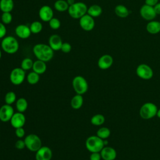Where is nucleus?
Masks as SVG:
<instances>
[{
  "mask_svg": "<svg viewBox=\"0 0 160 160\" xmlns=\"http://www.w3.org/2000/svg\"><path fill=\"white\" fill-rule=\"evenodd\" d=\"M7 33L6 27L4 24L2 22H0V39L4 38Z\"/></svg>",
  "mask_w": 160,
  "mask_h": 160,
  "instance_id": "e433bc0d",
  "label": "nucleus"
},
{
  "mask_svg": "<svg viewBox=\"0 0 160 160\" xmlns=\"http://www.w3.org/2000/svg\"><path fill=\"white\" fill-rule=\"evenodd\" d=\"M12 16L11 12H2L1 15V22L4 24H9L12 22Z\"/></svg>",
  "mask_w": 160,
  "mask_h": 160,
  "instance_id": "72a5a7b5",
  "label": "nucleus"
},
{
  "mask_svg": "<svg viewBox=\"0 0 160 160\" xmlns=\"http://www.w3.org/2000/svg\"><path fill=\"white\" fill-rule=\"evenodd\" d=\"M30 30L31 31V33L33 34H38L41 32L42 30V24L40 21H35L32 22L30 24Z\"/></svg>",
  "mask_w": 160,
  "mask_h": 160,
  "instance_id": "c756f323",
  "label": "nucleus"
},
{
  "mask_svg": "<svg viewBox=\"0 0 160 160\" xmlns=\"http://www.w3.org/2000/svg\"><path fill=\"white\" fill-rule=\"evenodd\" d=\"M139 13L141 16L144 20H146L148 21L153 20L157 15L154 11V7L148 6L146 4L141 7L139 9Z\"/></svg>",
  "mask_w": 160,
  "mask_h": 160,
  "instance_id": "9b49d317",
  "label": "nucleus"
},
{
  "mask_svg": "<svg viewBox=\"0 0 160 160\" xmlns=\"http://www.w3.org/2000/svg\"><path fill=\"white\" fill-rule=\"evenodd\" d=\"M62 43V39L58 34H52L49 38V45L54 51L61 50Z\"/></svg>",
  "mask_w": 160,
  "mask_h": 160,
  "instance_id": "6ab92c4d",
  "label": "nucleus"
},
{
  "mask_svg": "<svg viewBox=\"0 0 160 160\" xmlns=\"http://www.w3.org/2000/svg\"><path fill=\"white\" fill-rule=\"evenodd\" d=\"M34 62L29 58H24L21 63V68L24 71H28L32 68Z\"/></svg>",
  "mask_w": 160,
  "mask_h": 160,
  "instance_id": "473e14b6",
  "label": "nucleus"
},
{
  "mask_svg": "<svg viewBox=\"0 0 160 160\" xmlns=\"http://www.w3.org/2000/svg\"><path fill=\"white\" fill-rule=\"evenodd\" d=\"M114 12L117 16L124 18L128 16L129 14V11L128 9L122 4H118L114 8Z\"/></svg>",
  "mask_w": 160,
  "mask_h": 160,
  "instance_id": "393cba45",
  "label": "nucleus"
},
{
  "mask_svg": "<svg viewBox=\"0 0 160 160\" xmlns=\"http://www.w3.org/2000/svg\"><path fill=\"white\" fill-rule=\"evenodd\" d=\"M113 64V58L109 54H104L101 56L98 61V67L102 70L109 69Z\"/></svg>",
  "mask_w": 160,
  "mask_h": 160,
  "instance_id": "dca6fc26",
  "label": "nucleus"
},
{
  "mask_svg": "<svg viewBox=\"0 0 160 160\" xmlns=\"http://www.w3.org/2000/svg\"><path fill=\"white\" fill-rule=\"evenodd\" d=\"M72 85L76 94L82 95L85 94L88 89V83L86 79L81 76H75L72 81Z\"/></svg>",
  "mask_w": 160,
  "mask_h": 160,
  "instance_id": "423d86ee",
  "label": "nucleus"
},
{
  "mask_svg": "<svg viewBox=\"0 0 160 160\" xmlns=\"http://www.w3.org/2000/svg\"><path fill=\"white\" fill-rule=\"evenodd\" d=\"M154 9L156 14H160V2H158L154 6Z\"/></svg>",
  "mask_w": 160,
  "mask_h": 160,
  "instance_id": "79ce46f5",
  "label": "nucleus"
},
{
  "mask_svg": "<svg viewBox=\"0 0 160 160\" xmlns=\"http://www.w3.org/2000/svg\"><path fill=\"white\" fill-rule=\"evenodd\" d=\"M105 122V117L101 114H96L91 118V122L94 126H101Z\"/></svg>",
  "mask_w": 160,
  "mask_h": 160,
  "instance_id": "cd10ccee",
  "label": "nucleus"
},
{
  "mask_svg": "<svg viewBox=\"0 0 160 160\" xmlns=\"http://www.w3.org/2000/svg\"><path fill=\"white\" fill-rule=\"evenodd\" d=\"M26 78V72L21 68H15L10 72L9 79L11 83L18 86L22 84Z\"/></svg>",
  "mask_w": 160,
  "mask_h": 160,
  "instance_id": "6e6552de",
  "label": "nucleus"
},
{
  "mask_svg": "<svg viewBox=\"0 0 160 160\" xmlns=\"http://www.w3.org/2000/svg\"><path fill=\"white\" fill-rule=\"evenodd\" d=\"M48 22L49 27L52 29H58L61 26V22L59 19L56 18H52Z\"/></svg>",
  "mask_w": 160,
  "mask_h": 160,
  "instance_id": "f704fd0d",
  "label": "nucleus"
},
{
  "mask_svg": "<svg viewBox=\"0 0 160 160\" xmlns=\"http://www.w3.org/2000/svg\"><path fill=\"white\" fill-rule=\"evenodd\" d=\"M101 158L103 160H114L117 156L115 149L110 146H104L100 151Z\"/></svg>",
  "mask_w": 160,
  "mask_h": 160,
  "instance_id": "f3484780",
  "label": "nucleus"
},
{
  "mask_svg": "<svg viewBox=\"0 0 160 160\" xmlns=\"http://www.w3.org/2000/svg\"><path fill=\"white\" fill-rule=\"evenodd\" d=\"M111 134V131L106 127L100 128L96 132V135L102 139H107Z\"/></svg>",
  "mask_w": 160,
  "mask_h": 160,
  "instance_id": "c85d7f7f",
  "label": "nucleus"
},
{
  "mask_svg": "<svg viewBox=\"0 0 160 160\" xmlns=\"http://www.w3.org/2000/svg\"><path fill=\"white\" fill-rule=\"evenodd\" d=\"M156 116L160 119V109H158V111H157V114H156Z\"/></svg>",
  "mask_w": 160,
  "mask_h": 160,
  "instance_id": "c03bdc74",
  "label": "nucleus"
},
{
  "mask_svg": "<svg viewBox=\"0 0 160 160\" xmlns=\"http://www.w3.org/2000/svg\"><path fill=\"white\" fill-rule=\"evenodd\" d=\"M14 113V109L11 105L5 104L0 108V120L2 122L10 121Z\"/></svg>",
  "mask_w": 160,
  "mask_h": 160,
  "instance_id": "f8f14e48",
  "label": "nucleus"
},
{
  "mask_svg": "<svg viewBox=\"0 0 160 160\" xmlns=\"http://www.w3.org/2000/svg\"><path fill=\"white\" fill-rule=\"evenodd\" d=\"M5 103L9 105H11L16 101V95L13 91L8 92L4 97Z\"/></svg>",
  "mask_w": 160,
  "mask_h": 160,
  "instance_id": "2f4dec72",
  "label": "nucleus"
},
{
  "mask_svg": "<svg viewBox=\"0 0 160 160\" xmlns=\"http://www.w3.org/2000/svg\"><path fill=\"white\" fill-rule=\"evenodd\" d=\"M80 27L85 31H92L95 26V21L94 18L86 14L79 19V21Z\"/></svg>",
  "mask_w": 160,
  "mask_h": 160,
  "instance_id": "9d476101",
  "label": "nucleus"
},
{
  "mask_svg": "<svg viewBox=\"0 0 160 160\" xmlns=\"http://www.w3.org/2000/svg\"><path fill=\"white\" fill-rule=\"evenodd\" d=\"M158 109V107L155 104L147 102L140 108L139 115L144 119H150L156 116Z\"/></svg>",
  "mask_w": 160,
  "mask_h": 160,
  "instance_id": "39448f33",
  "label": "nucleus"
},
{
  "mask_svg": "<svg viewBox=\"0 0 160 160\" xmlns=\"http://www.w3.org/2000/svg\"><path fill=\"white\" fill-rule=\"evenodd\" d=\"M15 34L21 39H27L31 36V31L29 26L26 24H19L15 29Z\"/></svg>",
  "mask_w": 160,
  "mask_h": 160,
  "instance_id": "a211bd4d",
  "label": "nucleus"
},
{
  "mask_svg": "<svg viewBox=\"0 0 160 160\" xmlns=\"http://www.w3.org/2000/svg\"><path fill=\"white\" fill-rule=\"evenodd\" d=\"M83 98L81 94H76L71 100V106L74 109H80L83 104Z\"/></svg>",
  "mask_w": 160,
  "mask_h": 160,
  "instance_id": "4be33fe9",
  "label": "nucleus"
},
{
  "mask_svg": "<svg viewBox=\"0 0 160 160\" xmlns=\"http://www.w3.org/2000/svg\"><path fill=\"white\" fill-rule=\"evenodd\" d=\"M86 149L91 152H100L104 147V140L96 136H91L86 141Z\"/></svg>",
  "mask_w": 160,
  "mask_h": 160,
  "instance_id": "20e7f679",
  "label": "nucleus"
},
{
  "mask_svg": "<svg viewBox=\"0 0 160 160\" xmlns=\"http://www.w3.org/2000/svg\"><path fill=\"white\" fill-rule=\"evenodd\" d=\"M24 140L26 144V148L31 151L36 152L42 146L41 138L35 134H28Z\"/></svg>",
  "mask_w": 160,
  "mask_h": 160,
  "instance_id": "0eeeda50",
  "label": "nucleus"
},
{
  "mask_svg": "<svg viewBox=\"0 0 160 160\" xmlns=\"http://www.w3.org/2000/svg\"><path fill=\"white\" fill-rule=\"evenodd\" d=\"M10 122L11 126L15 129L23 127L26 122V117L22 112H14L10 120Z\"/></svg>",
  "mask_w": 160,
  "mask_h": 160,
  "instance_id": "2eb2a0df",
  "label": "nucleus"
},
{
  "mask_svg": "<svg viewBox=\"0 0 160 160\" xmlns=\"http://www.w3.org/2000/svg\"><path fill=\"white\" fill-rule=\"evenodd\" d=\"M13 0H0V10L2 12H11L14 8Z\"/></svg>",
  "mask_w": 160,
  "mask_h": 160,
  "instance_id": "5701e85b",
  "label": "nucleus"
},
{
  "mask_svg": "<svg viewBox=\"0 0 160 160\" xmlns=\"http://www.w3.org/2000/svg\"><path fill=\"white\" fill-rule=\"evenodd\" d=\"M28 106V103L27 100L24 98H20L18 99L16 101V108L18 112H24Z\"/></svg>",
  "mask_w": 160,
  "mask_h": 160,
  "instance_id": "bb28decb",
  "label": "nucleus"
},
{
  "mask_svg": "<svg viewBox=\"0 0 160 160\" xmlns=\"http://www.w3.org/2000/svg\"><path fill=\"white\" fill-rule=\"evenodd\" d=\"M15 148L18 149H23L24 148H26V144L24 142V140L19 139L16 141L15 142Z\"/></svg>",
  "mask_w": 160,
  "mask_h": 160,
  "instance_id": "4c0bfd02",
  "label": "nucleus"
},
{
  "mask_svg": "<svg viewBox=\"0 0 160 160\" xmlns=\"http://www.w3.org/2000/svg\"><path fill=\"white\" fill-rule=\"evenodd\" d=\"M158 2V0H145V4L152 7H154Z\"/></svg>",
  "mask_w": 160,
  "mask_h": 160,
  "instance_id": "a19ab883",
  "label": "nucleus"
},
{
  "mask_svg": "<svg viewBox=\"0 0 160 160\" xmlns=\"http://www.w3.org/2000/svg\"><path fill=\"white\" fill-rule=\"evenodd\" d=\"M32 69L33 71L38 73V74H42L46 72L47 69L46 62L38 59L34 62Z\"/></svg>",
  "mask_w": 160,
  "mask_h": 160,
  "instance_id": "412c9836",
  "label": "nucleus"
},
{
  "mask_svg": "<svg viewBox=\"0 0 160 160\" xmlns=\"http://www.w3.org/2000/svg\"><path fill=\"white\" fill-rule=\"evenodd\" d=\"M1 46L5 52L10 54L16 53L19 48L18 40L12 36H7L2 38Z\"/></svg>",
  "mask_w": 160,
  "mask_h": 160,
  "instance_id": "f03ea898",
  "label": "nucleus"
},
{
  "mask_svg": "<svg viewBox=\"0 0 160 160\" xmlns=\"http://www.w3.org/2000/svg\"><path fill=\"white\" fill-rule=\"evenodd\" d=\"M102 12V8L98 4H92L88 8L87 14L92 18H97L101 15Z\"/></svg>",
  "mask_w": 160,
  "mask_h": 160,
  "instance_id": "b1692460",
  "label": "nucleus"
},
{
  "mask_svg": "<svg viewBox=\"0 0 160 160\" xmlns=\"http://www.w3.org/2000/svg\"><path fill=\"white\" fill-rule=\"evenodd\" d=\"M15 134L16 136L19 138H22V137H24V134H25V131L23 129L22 127L21 128H16L15 130Z\"/></svg>",
  "mask_w": 160,
  "mask_h": 160,
  "instance_id": "58836bf2",
  "label": "nucleus"
},
{
  "mask_svg": "<svg viewBox=\"0 0 160 160\" xmlns=\"http://www.w3.org/2000/svg\"><path fill=\"white\" fill-rule=\"evenodd\" d=\"M53 16V10L49 6L44 5L39 10V17L44 22H49Z\"/></svg>",
  "mask_w": 160,
  "mask_h": 160,
  "instance_id": "4468645a",
  "label": "nucleus"
},
{
  "mask_svg": "<svg viewBox=\"0 0 160 160\" xmlns=\"http://www.w3.org/2000/svg\"><path fill=\"white\" fill-rule=\"evenodd\" d=\"M52 157V151L48 146H41L35 154L36 160H51Z\"/></svg>",
  "mask_w": 160,
  "mask_h": 160,
  "instance_id": "ddd939ff",
  "label": "nucleus"
},
{
  "mask_svg": "<svg viewBox=\"0 0 160 160\" xmlns=\"http://www.w3.org/2000/svg\"></svg>",
  "mask_w": 160,
  "mask_h": 160,
  "instance_id": "49530a36",
  "label": "nucleus"
},
{
  "mask_svg": "<svg viewBox=\"0 0 160 160\" xmlns=\"http://www.w3.org/2000/svg\"><path fill=\"white\" fill-rule=\"evenodd\" d=\"M72 49L71 45L69 42H63L61 50L64 53H69Z\"/></svg>",
  "mask_w": 160,
  "mask_h": 160,
  "instance_id": "c9c22d12",
  "label": "nucleus"
},
{
  "mask_svg": "<svg viewBox=\"0 0 160 160\" xmlns=\"http://www.w3.org/2000/svg\"><path fill=\"white\" fill-rule=\"evenodd\" d=\"M147 31L151 34H156L160 32V21L152 20L146 25Z\"/></svg>",
  "mask_w": 160,
  "mask_h": 160,
  "instance_id": "aec40b11",
  "label": "nucleus"
},
{
  "mask_svg": "<svg viewBox=\"0 0 160 160\" xmlns=\"http://www.w3.org/2000/svg\"><path fill=\"white\" fill-rule=\"evenodd\" d=\"M27 81L29 84L34 85L37 84L39 81V74L35 72L34 71L30 72L27 76Z\"/></svg>",
  "mask_w": 160,
  "mask_h": 160,
  "instance_id": "7c9ffc66",
  "label": "nucleus"
},
{
  "mask_svg": "<svg viewBox=\"0 0 160 160\" xmlns=\"http://www.w3.org/2000/svg\"><path fill=\"white\" fill-rule=\"evenodd\" d=\"M1 57H2V52H1V50L0 49V60L1 59Z\"/></svg>",
  "mask_w": 160,
  "mask_h": 160,
  "instance_id": "a18cd8bd",
  "label": "nucleus"
},
{
  "mask_svg": "<svg viewBox=\"0 0 160 160\" xmlns=\"http://www.w3.org/2000/svg\"><path fill=\"white\" fill-rule=\"evenodd\" d=\"M137 76L144 80H149L153 76L152 69L146 64H140L138 66L136 69Z\"/></svg>",
  "mask_w": 160,
  "mask_h": 160,
  "instance_id": "1a4fd4ad",
  "label": "nucleus"
},
{
  "mask_svg": "<svg viewBox=\"0 0 160 160\" xmlns=\"http://www.w3.org/2000/svg\"><path fill=\"white\" fill-rule=\"evenodd\" d=\"M101 156L100 152H91L89 156L90 160H101Z\"/></svg>",
  "mask_w": 160,
  "mask_h": 160,
  "instance_id": "ea45409f",
  "label": "nucleus"
},
{
  "mask_svg": "<svg viewBox=\"0 0 160 160\" xmlns=\"http://www.w3.org/2000/svg\"><path fill=\"white\" fill-rule=\"evenodd\" d=\"M69 6L66 0H57L54 4V9L59 12H65L68 11Z\"/></svg>",
  "mask_w": 160,
  "mask_h": 160,
  "instance_id": "a878e982",
  "label": "nucleus"
},
{
  "mask_svg": "<svg viewBox=\"0 0 160 160\" xmlns=\"http://www.w3.org/2000/svg\"><path fill=\"white\" fill-rule=\"evenodd\" d=\"M32 52L38 59L46 62L51 61L54 56V51L49 45L44 43L35 44L33 46Z\"/></svg>",
  "mask_w": 160,
  "mask_h": 160,
  "instance_id": "f257e3e1",
  "label": "nucleus"
},
{
  "mask_svg": "<svg viewBox=\"0 0 160 160\" xmlns=\"http://www.w3.org/2000/svg\"><path fill=\"white\" fill-rule=\"evenodd\" d=\"M66 1H67V2H68V4H69V6L72 5V4H73L74 3L76 2H75V0H66Z\"/></svg>",
  "mask_w": 160,
  "mask_h": 160,
  "instance_id": "37998d69",
  "label": "nucleus"
},
{
  "mask_svg": "<svg viewBox=\"0 0 160 160\" xmlns=\"http://www.w3.org/2000/svg\"><path fill=\"white\" fill-rule=\"evenodd\" d=\"M87 5L82 2H77L69 6L68 12L69 15L73 19H80L87 14Z\"/></svg>",
  "mask_w": 160,
  "mask_h": 160,
  "instance_id": "7ed1b4c3",
  "label": "nucleus"
}]
</instances>
